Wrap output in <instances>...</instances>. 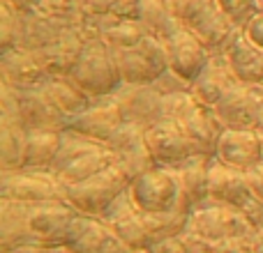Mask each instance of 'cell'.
Segmentation results:
<instances>
[{"instance_id":"obj_1","label":"cell","mask_w":263,"mask_h":253,"mask_svg":"<svg viewBox=\"0 0 263 253\" xmlns=\"http://www.w3.org/2000/svg\"><path fill=\"white\" fill-rule=\"evenodd\" d=\"M77 209L69 205L30 207L0 198V253L18 246L63 249Z\"/></svg>"},{"instance_id":"obj_2","label":"cell","mask_w":263,"mask_h":253,"mask_svg":"<svg viewBox=\"0 0 263 253\" xmlns=\"http://www.w3.org/2000/svg\"><path fill=\"white\" fill-rule=\"evenodd\" d=\"M164 118L176 120L187 131L192 143L196 145L199 154L215 157L217 140L224 131V124L219 122L215 109L201 104L190 90L164 95Z\"/></svg>"},{"instance_id":"obj_3","label":"cell","mask_w":263,"mask_h":253,"mask_svg":"<svg viewBox=\"0 0 263 253\" xmlns=\"http://www.w3.org/2000/svg\"><path fill=\"white\" fill-rule=\"evenodd\" d=\"M173 12L182 28L199 37L210 53H224L238 32L219 9L217 0H173Z\"/></svg>"},{"instance_id":"obj_4","label":"cell","mask_w":263,"mask_h":253,"mask_svg":"<svg viewBox=\"0 0 263 253\" xmlns=\"http://www.w3.org/2000/svg\"><path fill=\"white\" fill-rule=\"evenodd\" d=\"M72 78L92 97H111L123 88V74H120L118 55L114 49L104 44V39H88L81 58L72 72Z\"/></svg>"},{"instance_id":"obj_5","label":"cell","mask_w":263,"mask_h":253,"mask_svg":"<svg viewBox=\"0 0 263 253\" xmlns=\"http://www.w3.org/2000/svg\"><path fill=\"white\" fill-rule=\"evenodd\" d=\"M0 198L18 205L44 207V205H67L65 186L51 171L21 168L12 173H0Z\"/></svg>"},{"instance_id":"obj_6","label":"cell","mask_w":263,"mask_h":253,"mask_svg":"<svg viewBox=\"0 0 263 253\" xmlns=\"http://www.w3.org/2000/svg\"><path fill=\"white\" fill-rule=\"evenodd\" d=\"M129 177L111 163L109 168L100 171L90 180L74 186H65V200L69 207H74L81 214L102 217L125 191L129 189Z\"/></svg>"},{"instance_id":"obj_7","label":"cell","mask_w":263,"mask_h":253,"mask_svg":"<svg viewBox=\"0 0 263 253\" xmlns=\"http://www.w3.org/2000/svg\"><path fill=\"white\" fill-rule=\"evenodd\" d=\"M129 196L143 214L157 217V214H166L178 207V203H180V182H178L176 171L155 166L132 182Z\"/></svg>"},{"instance_id":"obj_8","label":"cell","mask_w":263,"mask_h":253,"mask_svg":"<svg viewBox=\"0 0 263 253\" xmlns=\"http://www.w3.org/2000/svg\"><path fill=\"white\" fill-rule=\"evenodd\" d=\"M185 233L201 240H227V237H252L254 228L247 223L240 209L208 198L199 207H194Z\"/></svg>"},{"instance_id":"obj_9","label":"cell","mask_w":263,"mask_h":253,"mask_svg":"<svg viewBox=\"0 0 263 253\" xmlns=\"http://www.w3.org/2000/svg\"><path fill=\"white\" fill-rule=\"evenodd\" d=\"M118 65L123 83L127 86H153L168 72V55L162 39L145 35L136 46L118 51Z\"/></svg>"},{"instance_id":"obj_10","label":"cell","mask_w":263,"mask_h":253,"mask_svg":"<svg viewBox=\"0 0 263 253\" xmlns=\"http://www.w3.org/2000/svg\"><path fill=\"white\" fill-rule=\"evenodd\" d=\"M145 131L148 129H143L139 124L125 122L106 140V147L114 157V166H118L129 177V182H134L139 175H143L150 168L157 166L153 159V152L148 147Z\"/></svg>"},{"instance_id":"obj_11","label":"cell","mask_w":263,"mask_h":253,"mask_svg":"<svg viewBox=\"0 0 263 253\" xmlns=\"http://www.w3.org/2000/svg\"><path fill=\"white\" fill-rule=\"evenodd\" d=\"M224 129H259L263 124V86L238 83L215 104Z\"/></svg>"},{"instance_id":"obj_12","label":"cell","mask_w":263,"mask_h":253,"mask_svg":"<svg viewBox=\"0 0 263 253\" xmlns=\"http://www.w3.org/2000/svg\"><path fill=\"white\" fill-rule=\"evenodd\" d=\"M102 219L109 223V228L116 233V237L129 249H150V244L157 242L150 217L134 205L129 189L102 214Z\"/></svg>"},{"instance_id":"obj_13","label":"cell","mask_w":263,"mask_h":253,"mask_svg":"<svg viewBox=\"0 0 263 253\" xmlns=\"http://www.w3.org/2000/svg\"><path fill=\"white\" fill-rule=\"evenodd\" d=\"M145 138H148V147L153 152L155 163L162 168H171L173 171L180 163H185L187 159L199 154V150L187 136V131L176 120L168 118L159 120L157 124H153L145 131Z\"/></svg>"},{"instance_id":"obj_14","label":"cell","mask_w":263,"mask_h":253,"mask_svg":"<svg viewBox=\"0 0 263 253\" xmlns=\"http://www.w3.org/2000/svg\"><path fill=\"white\" fill-rule=\"evenodd\" d=\"M123 246L102 217L77 212L63 249L69 253H118Z\"/></svg>"},{"instance_id":"obj_15","label":"cell","mask_w":263,"mask_h":253,"mask_svg":"<svg viewBox=\"0 0 263 253\" xmlns=\"http://www.w3.org/2000/svg\"><path fill=\"white\" fill-rule=\"evenodd\" d=\"M164 46H166V55H168V69L176 76H180L185 83H190V86L199 78V74L203 72L205 65L213 58L208 46L196 35H192L190 30H185V28L168 37L164 41Z\"/></svg>"},{"instance_id":"obj_16","label":"cell","mask_w":263,"mask_h":253,"mask_svg":"<svg viewBox=\"0 0 263 253\" xmlns=\"http://www.w3.org/2000/svg\"><path fill=\"white\" fill-rule=\"evenodd\" d=\"M0 76L3 83L12 86L14 90H40L46 86L51 74L46 72L37 51L28 49H12L0 53Z\"/></svg>"},{"instance_id":"obj_17","label":"cell","mask_w":263,"mask_h":253,"mask_svg":"<svg viewBox=\"0 0 263 253\" xmlns=\"http://www.w3.org/2000/svg\"><path fill=\"white\" fill-rule=\"evenodd\" d=\"M125 124V115L120 111L118 101L111 97H102L95 99L83 113L72 118L67 122V129L74 134H81L86 138H92L97 143H106L120 126Z\"/></svg>"},{"instance_id":"obj_18","label":"cell","mask_w":263,"mask_h":253,"mask_svg":"<svg viewBox=\"0 0 263 253\" xmlns=\"http://www.w3.org/2000/svg\"><path fill=\"white\" fill-rule=\"evenodd\" d=\"M114 99L118 101L120 111H123L125 122L150 129L159 120H164V95L155 86L123 83V88L114 95Z\"/></svg>"},{"instance_id":"obj_19","label":"cell","mask_w":263,"mask_h":253,"mask_svg":"<svg viewBox=\"0 0 263 253\" xmlns=\"http://www.w3.org/2000/svg\"><path fill=\"white\" fill-rule=\"evenodd\" d=\"M215 159L247 173L263 159L261 138L256 129H224L215 147Z\"/></svg>"},{"instance_id":"obj_20","label":"cell","mask_w":263,"mask_h":253,"mask_svg":"<svg viewBox=\"0 0 263 253\" xmlns=\"http://www.w3.org/2000/svg\"><path fill=\"white\" fill-rule=\"evenodd\" d=\"M208 198L224 203V205H231L236 209H242L254 198V191H252L247 175L242 171L213 159L210 182H208Z\"/></svg>"},{"instance_id":"obj_21","label":"cell","mask_w":263,"mask_h":253,"mask_svg":"<svg viewBox=\"0 0 263 253\" xmlns=\"http://www.w3.org/2000/svg\"><path fill=\"white\" fill-rule=\"evenodd\" d=\"M238 76L233 74L231 65H229L227 55L224 53H213L210 62L205 65V69L199 74L194 83L190 86V92L201 101V104L215 109L219 99L227 95L231 88L238 86Z\"/></svg>"},{"instance_id":"obj_22","label":"cell","mask_w":263,"mask_h":253,"mask_svg":"<svg viewBox=\"0 0 263 253\" xmlns=\"http://www.w3.org/2000/svg\"><path fill=\"white\" fill-rule=\"evenodd\" d=\"M18 118L28 131L37 129H55L65 131L69 120L55 109V104L42 90H23L18 92Z\"/></svg>"},{"instance_id":"obj_23","label":"cell","mask_w":263,"mask_h":253,"mask_svg":"<svg viewBox=\"0 0 263 253\" xmlns=\"http://www.w3.org/2000/svg\"><path fill=\"white\" fill-rule=\"evenodd\" d=\"M86 44H88V37L83 35L81 26H74L72 30H67L60 39H55L51 46L37 51V53H40L42 62H44L46 72H49L51 76H72V72H74V67H77Z\"/></svg>"},{"instance_id":"obj_24","label":"cell","mask_w":263,"mask_h":253,"mask_svg":"<svg viewBox=\"0 0 263 253\" xmlns=\"http://www.w3.org/2000/svg\"><path fill=\"white\" fill-rule=\"evenodd\" d=\"M74 26H79V23L51 18L40 12L28 14V16H21V21H18V44L16 46L18 49H28V51H42L53 44L55 39H60Z\"/></svg>"},{"instance_id":"obj_25","label":"cell","mask_w":263,"mask_h":253,"mask_svg":"<svg viewBox=\"0 0 263 253\" xmlns=\"http://www.w3.org/2000/svg\"><path fill=\"white\" fill-rule=\"evenodd\" d=\"M229 65H231L233 74L238 76L240 83H250V86H263V49L252 44L242 30L233 35L231 44L224 51Z\"/></svg>"},{"instance_id":"obj_26","label":"cell","mask_w":263,"mask_h":253,"mask_svg":"<svg viewBox=\"0 0 263 253\" xmlns=\"http://www.w3.org/2000/svg\"><path fill=\"white\" fill-rule=\"evenodd\" d=\"M215 157H205V154H196V157L187 159L178 168H173L180 182V194L190 200L194 207L208 200V182H210V166H213Z\"/></svg>"},{"instance_id":"obj_27","label":"cell","mask_w":263,"mask_h":253,"mask_svg":"<svg viewBox=\"0 0 263 253\" xmlns=\"http://www.w3.org/2000/svg\"><path fill=\"white\" fill-rule=\"evenodd\" d=\"M42 90L46 92V97L53 101L55 109L67 120L77 118L79 113H83L95 101L72 76H51Z\"/></svg>"},{"instance_id":"obj_28","label":"cell","mask_w":263,"mask_h":253,"mask_svg":"<svg viewBox=\"0 0 263 253\" xmlns=\"http://www.w3.org/2000/svg\"><path fill=\"white\" fill-rule=\"evenodd\" d=\"M141 23L148 35L162 41L182 30V23L173 12V0H141Z\"/></svg>"},{"instance_id":"obj_29","label":"cell","mask_w":263,"mask_h":253,"mask_svg":"<svg viewBox=\"0 0 263 253\" xmlns=\"http://www.w3.org/2000/svg\"><path fill=\"white\" fill-rule=\"evenodd\" d=\"M63 145V131L55 129H37L28 131V145H26V166L35 171H51L55 157Z\"/></svg>"},{"instance_id":"obj_30","label":"cell","mask_w":263,"mask_h":253,"mask_svg":"<svg viewBox=\"0 0 263 253\" xmlns=\"http://www.w3.org/2000/svg\"><path fill=\"white\" fill-rule=\"evenodd\" d=\"M111 163H114V157H111L109 147L100 145V147L92 150V152L74 159L72 163H67V166H65L63 171H58L55 175L63 182V186H74V184H81V182L90 180L92 175H97L100 171L109 168Z\"/></svg>"},{"instance_id":"obj_31","label":"cell","mask_w":263,"mask_h":253,"mask_svg":"<svg viewBox=\"0 0 263 253\" xmlns=\"http://www.w3.org/2000/svg\"><path fill=\"white\" fill-rule=\"evenodd\" d=\"M145 35H148V32H145L141 21H120V18H114V23L102 32L100 39H104V44L118 53V51L136 46Z\"/></svg>"},{"instance_id":"obj_32","label":"cell","mask_w":263,"mask_h":253,"mask_svg":"<svg viewBox=\"0 0 263 253\" xmlns=\"http://www.w3.org/2000/svg\"><path fill=\"white\" fill-rule=\"evenodd\" d=\"M217 5L224 12V16H227L238 30H242V28L261 12L259 0H217Z\"/></svg>"},{"instance_id":"obj_33","label":"cell","mask_w":263,"mask_h":253,"mask_svg":"<svg viewBox=\"0 0 263 253\" xmlns=\"http://www.w3.org/2000/svg\"><path fill=\"white\" fill-rule=\"evenodd\" d=\"M37 12L60 21L79 23L83 18V3L81 0H40Z\"/></svg>"},{"instance_id":"obj_34","label":"cell","mask_w":263,"mask_h":253,"mask_svg":"<svg viewBox=\"0 0 263 253\" xmlns=\"http://www.w3.org/2000/svg\"><path fill=\"white\" fill-rule=\"evenodd\" d=\"M18 16L9 5L0 3V53L16 49L18 44Z\"/></svg>"},{"instance_id":"obj_35","label":"cell","mask_w":263,"mask_h":253,"mask_svg":"<svg viewBox=\"0 0 263 253\" xmlns=\"http://www.w3.org/2000/svg\"><path fill=\"white\" fill-rule=\"evenodd\" d=\"M148 253H192V246L187 242L185 233L176 237H164V240H157L155 244H150Z\"/></svg>"},{"instance_id":"obj_36","label":"cell","mask_w":263,"mask_h":253,"mask_svg":"<svg viewBox=\"0 0 263 253\" xmlns=\"http://www.w3.org/2000/svg\"><path fill=\"white\" fill-rule=\"evenodd\" d=\"M109 14L120 21H141V0H116Z\"/></svg>"},{"instance_id":"obj_37","label":"cell","mask_w":263,"mask_h":253,"mask_svg":"<svg viewBox=\"0 0 263 253\" xmlns=\"http://www.w3.org/2000/svg\"><path fill=\"white\" fill-rule=\"evenodd\" d=\"M155 88H157L162 95H173V92H182V90H190V83H185L180 76H176V74L168 69L164 76H159L157 81L153 83Z\"/></svg>"},{"instance_id":"obj_38","label":"cell","mask_w":263,"mask_h":253,"mask_svg":"<svg viewBox=\"0 0 263 253\" xmlns=\"http://www.w3.org/2000/svg\"><path fill=\"white\" fill-rule=\"evenodd\" d=\"M240 212L245 214L247 223H250L254 230H261L263 228V200L259 198V196H254V198H252L250 203L240 209Z\"/></svg>"},{"instance_id":"obj_39","label":"cell","mask_w":263,"mask_h":253,"mask_svg":"<svg viewBox=\"0 0 263 253\" xmlns=\"http://www.w3.org/2000/svg\"><path fill=\"white\" fill-rule=\"evenodd\" d=\"M242 32L247 35V39H250L252 44H256L259 49H263V12L256 14V16L242 28Z\"/></svg>"},{"instance_id":"obj_40","label":"cell","mask_w":263,"mask_h":253,"mask_svg":"<svg viewBox=\"0 0 263 253\" xmlns=\"http://www.w3.org/2000/svg\"><path fill=\"white\" fill-rule=\"evenodd\" d=\"M83 3V16H102L109 14L116 0H81Z\"/></svg>"},{"instance_id":"obj_41","label":"cell","mask_w":263,"mask_h":253,"mask_svg":"<svg viewBox=\"0 0 263 253\" xmlns=\"http://www.w3.org/2000/svg\"><path fill=\"white\" fill-rule=\"evenodd\" d=\"M245 175H247V182H250L252 191H254V196H259L263 200V159L256 163V166H252Z\"/></svg>"},{"instance_id":"obj_42","label":"cell","mask_w":263,"mask_h":253,"mask_svg":"<svg viewBox=\"0 0 263 253\" xmlns=\"http://www.w3.org/2000/svg\"><path fill=\"white\" fill-rule=\"evenodd\" d=\"M5 5L14 9L18 16H28V14H35L40 7V0H3Z\"/></svg>"},{"instance_id":"obj_43","label":"cell","mask_w":263,"mask_h":253,"mask_svg":"<svg viewBox=\"0 0 263 253\" xmlns=\"http://www.w3.org/2000/svg\"><path fill=\"white\" fill-rule=\"evenodd\" d=\"M250 253H263V228L250 237Z\"/></svg>"},{"instance_id":"obj_44","label":"cell","mask_w":263,"mask_h":253,"mask_svg":"<svg viewBox=\"0 0 263 253\" xmlns=\"http://www.w3.org/2000/svg\"><path fill=\"white\" fill-rule=\"evenodd\" d=\"M118 253H148V249H129V246H123Z\"/></svg>"},{"instance_id":"obj_45","label":"cell","mask_w":263,"mask_h":253,"mask_svg":"<svg viewBox=\"0 0 263 253\" xmlns=\"http://www.w3.org/2000/svg\"><path fill=\"white\" fill-rule=\"evenodd\" d=\"M256 134H259V138H261V147H263V124L256 129Z\"/></svg>"},{"instance_id":"obj_46","label":"cell","mask_w":263,"mask_h":253,"mask_svg":"<svg viewBox=\"0 0 263 253\" xmlns=\"http://www.w3.org/2000/svg\"><path fill=\"white\" fill-rule=\"evenodd\" d=\"M53 253H69V251H65V249H55Z\"/></svg>"},{"instance_id":"obj_47","label":"cell","mask_w":263,"mask_h":253,"mask_svg":"<svg viewBox=\"0 0 263 253\" xmlns=\"http://www.w3.org/2000/svg\"><path fill=\"white\" fill-rule=\"evenodd\" d=\"M192 253H208V251H192Z\"/></svg>"}]
</instances>
